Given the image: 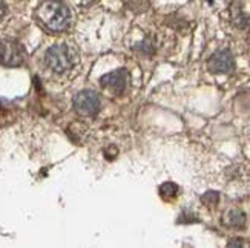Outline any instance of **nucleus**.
<instances>
[{
    "mask_svg": "<svg viewBox=\"0 0 250 248\" xmlns=\"http://www.w3.org/2000/svg\"><path fill=\"white\" fill-rule=\"evenodd\" d=\"M6 14V3L3 2H0V20H2Z\"/></svg>",
    "mask_w": 250,
    "mask_h": 248,
    "instance_id": "11",
    "label": "nucleus"
},
{
    "mask_svg": "<svg viewBox=\"0 0 250 248\" xmlns=\"http://www.w3.org/2000/svg\"><path fill=\"white\" fill-rule=\"evenodd\" d=\"M45 64L52 72L64 74L75 64V54L64 43H56L46 49Z\"/></svg>",
    "mask_w": 250,
    "mask_h": 248,
    "instance_id": "2",
    "label": "nucleus"
},
{
    "mask_svg": "<svg viewBox=\"0 0 250 248\" xmlns=\"http://www.w3.org/2000/svg\"><path fill=\"white\" fill-rule=\"evenodd\" d=\"M227 248H249V242L243 238H232L227 244Z\"/></svg>",
    "mask_w": 250,
    "mask_h": 248,
    "instance_id": "10",
    "label": "nucleus"
},
{
    "mask_svg": "<svg viewBox=\"0 0 250 248\" xmlns=\"http://www.w3.org/2000/svg\"><path fill=\"white\" fill-rule=\"evenodd\" d=\"M160 195L165 198V199H172L178 195V187L177 184L173 182H165L161 187H160Z\"/></svg>",
    "mask_w": 250,
    "mask_h": 248,
    "instance_id": "8",
    "label": "nucleus"
},
{
    "mask_svg": "<svg viewBox=\"0 0 250 248\" xmlns=\"http://www.w3.org/2000/svg\"><path fill=\"white\" fill-rule=\"evenodd\" d=\"M223 222L226 227H230V229H241L244 227L246 224V214L244 211L238 210V209H232L229 211H226Z\"/></svg>",
    "mask_w": 250,
    "mask_h": 248,
    "instance_id": "7",
    "label": "nucleus"
},
{
    "mask_svg": "<svg viewBox=\"0 0 250 248\" xmlns=\"http://www.w3.org/2000/svg\"><path fill=\"white\" fill-rule=\"evenodd\" d=\"M36 19L45 31L59 34L69 28L72 14L69 6L62 2H43L36 9Z\"/></svg>",
    "mask_w": 250,
    "mask_h": 248,
    "instance_id": "1",
    "label": "nucleus"
},
{
    "mask_svg": "<svg viewBox=\"0 0 250 248\" xmlns=\"http://www.w3.org/2000/svg\"><path fill=\"white\" fill-rule=\"evenodd\" d=\"M218 199H220L218 191H213V190H210V191H208V193H204V195L201 196V201H203L208 207L216 206V204H218Z\"/></svg>",
    "mask_w": 250,
    "mask_h": 248,
    "instance_id": "9",
    "label": "nucleus"
},
{
    "mask_svg": "<svg viewBox=\"0 0 250 248\" xmlns=\"http://www.w3.org/2000/svg\"><path fill=\"white\" fill-rule=\"evenodd\" d=\"M25 60V49L16 41L0 40V64L20 66Z\"/></svg>",
    "mask_w": 250,
    "mask_h": 248,
    "instance_id": "4",
    "label": "nucleus"
},
{
    "mask_svg": "<svg viewBox=\"0 0 250 248\" xmlns=\"http://www.w3.org/2000/svg\"><path fill=\"white\" fill-rule=\"evenodd\" d=\"M129 75L125 69H117L102 77V86L112 91L114 94H122L127 86Z\"/></svg>",
    "mask_w": 250,
    "mask_h": 248,
    "instance_id": "6",
    "label": "nucleus"
},
{
    "mask_svg": "<svg viewBox=\"0 0 250 248\" xmlns=\"http://www.w3.org/2000/svg\"><path fill=\"white\" fill-rule=\"evenodd\" d=\"M208 68L213 74H229L235 68V60L230 51L221 49L212 54V57L208 61Z\"/></svg>",
    "mask_w": 250,
    "mask_h": 248,
    "instance_id": "5",
    "label": "nucleus"
},
{
    "mask_svg": "<svg viewBox=\"0 0 250 248\" xmlns=\"http://www.w3.org/2000/svg\"><path fill=\"white\" fill-rule=\"evenodd\" d=\"M102 100L94 91H82L74 96V109L82 116H95L100 112Z\"/></svg>",
    "mask_w": 250,
    "mask_h": 248,
    "instance_id": "3",
    "label": "nucleus"
}]
</instances>
